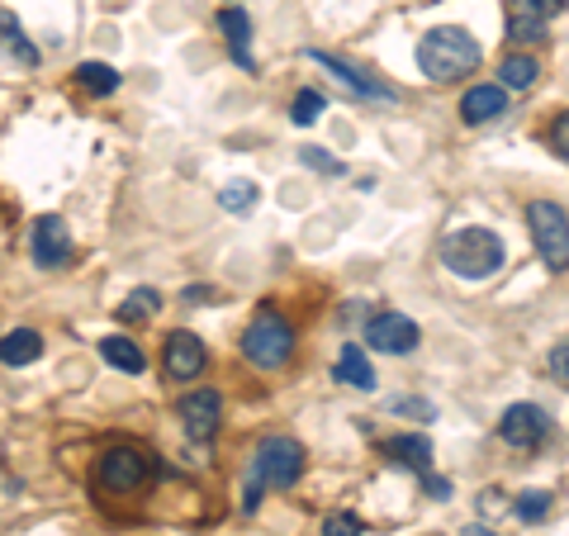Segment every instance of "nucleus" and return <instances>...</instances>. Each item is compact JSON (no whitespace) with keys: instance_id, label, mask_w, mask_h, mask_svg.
Returning a JSON list of instances; mask_svg holds the SVG:
<instances>
[{"instance_id":"obj_7","label":"nucleus","mask_w":569,"mask_h":536,"mask_svg":"<svg viewBox=\"0 0 569 536\" xmlns=\"http://www.w3.org/2000/svg\"><path fill=\"white\" fill-rule=\"evenodd\" d=\"M418 342H422L418 323L404 319V313H394V309L375 313V319L366 323V347L384 351V357H408V351H418Z\"/></svg>"},{"instance_id":"obj_20","label":"nucleus","mask_w":569,"mask_h":536,"mask_svg":"<svg viewBox=\"0 0 569 536\" xmlns=\"http://www.w3.org/2000/svg\"><path fill=\"white\" fill-rule=\"evenodd\" d=\"M536 76H541V62L536 58H527V52H508V58H503V67H498V86L503 90H532Z\"/></svg>"},{"instance_id":"obj_18","label":"nucleus","mask_w":569,"mask_h":536,"mask_svg":"<svg viewBox=\"0 0 569 536\" xmlns=\"http://www.w3.org/2000/svg\"><path fill=\"white\" fill-rule=\"evenodd\" d=\"M0 52L15 58L20 67H38V48L29 43V34L20 29V20L10 15V10H0Z\"/></svg>"},{"instance_id":"obj_6","label":"nucleus","mask_w":569,"mask_h":536,"mask_svg":"<svg viewBox=\"0 0 569 536\" xmlns=\"http://www.w3.org/2000/svg\"><path fill=\"white\" fill-rule=\"evenodd\" d=\"M527 233L536 242V257L551 271H569V214L555 200H532L527 204Z\"/></svg>"},{"instance_id":"obj_8","label":"nucleus","mask_w":569,"mask_h":536,"mask_svg":"<svg viewBox=\"0 0 569 536\" xmlns=\"http://www.w3.org/2000/svg\"><path fill=\"white\" fill-rule=\"evenodd\" d=\"M551 433V417L536 409V403H508L498 417V437L508 441L513 451H536Z\"/></svg>"},{"instance_id":"obj_11","label":"nucleus","mask_w":569,"mask_h":536,"mask_svg":"<svg viewBox=\"0 0 569 536\" xmlns=\"http://www.w3.org/2000/svg\"><path fill=\"white\" fill-rule=\"evenodd\" d=\"M34 261L43 271H58V266H67L72 261V228L62 224L58 214H43L34 224Z\"/></svg>"},{"instance_id":"obj_25","label":"nucleus","mask_w":569,"mask_h":536,"mask_svg":"<svg viewBox=\"0 0 569 536\" xmlns=\"http://www.w3.org/2000/svg\"><path fill=\"white\" fill-rule=\"evenodd\" d=\"M513 513L522 518V522H541L551 513V494L546 489H527V494H517L513 499Z\"/></svg>"},{"instance_id":"obj_30","label":"nucleus","mask_w":569,"mask_h":536,"mask_svg":"<svg viewBox=\"0 0 569 536\" xmlns=\"http://www.w3.org/2000/svg\"><path fill=\"white\" fill-rule=\"evenodd\" d=\"M546 371H551V381H560V385L569 389V342L551 347V357H546Z\"/></svg>"},{"instance_id":"obj_22","label":"nucleus","mask_w":569,"mask_h":536,"mask_svg":"<svg viewBox=\"0 0 569 536\" xmlns=\"http://www.w3.org/2000/svg\"><path fill=\"white\" fill-rule=\"evenodd\" d=\"M76 82H81L90 96H114V90H119V72H114L110 62H81V67H76Z\"/></svg>"},{"instance_id":"obj_26","label":"nucleus","mask_w":569,"mask_h":536,"mask_svg":"<svg viewBox=\"0 0 569 536\" xmlns=\"http://www.w3.org/2000/svg\"><path fill=\"white\" fill-rule=\"evenodd\" d=\"M323 114V96L318 90H300V96H294V104H290V120L300 124V128H308Z\"/></svg>"},{"instance_id":"obj_21","label":"nucleus","mask_w":569,"mask_h":536,"mask_svg":"<svg viewBox=\"0 0 569 536\" xmlns=\"http://www.w3.org/2000/svg\"><path fill=\"white\" fill-rule=\"evenodd\" d=\"M100 357H105L114 371H124V375H142V365H148V357H142V347L138 342H128V337H105L100 342Z\"/></svg>"},{"instance_id":"obj_19","label":"nucleus","mask_w":569,"mask_h":536,"mask_svg":"<svg viewBox=\"0 0 569 536\" xmlns=\"http://www.w3.org/2000/svg\"><path fill=\"white\" fill-rule=\"evenodd\" d=\"M338 381L342 385H352V389H375V365H370V357L361 351V342H346L342 347V357H338Z\"/></svg>"},{"instance_id":"obj_3","label":"nucleus","mask_w":569,"mask_h":536,"mask_svg":"<svg viewBox=\"0 0 569 536\" xmlns=\"http://www.w3.org/2000/svg\"><path fill=\"white\" fill-rule=\"evenodd\" d=\"M442 261L460 281H489L503 266V242L494 228H456L442 238Z\"/></svg>"},{"instance_id":"obj_32","label":"nucleus","mask_w":569,"mask_h":536,"mask_svg":"<svg viewBox=\"0 0 569 536\" xmlns=\"http://www.w3.org/2000/svg\"><path fill=\"white\" fill-rule=\"evenodd\" d=\"M422 485H427V494H432V499H451V479H442V475H422Z\"/></svg>"},{"instance_id":"obj_5","label":"nucleus","mask_w":569,"mask_h":536,"mask_svg":"<svg viewBox=\"0 0 569 536\" xmlns=\"http://www.w3.org/2000/svg\"><path fill=\"white\" fill-rule=\"evenodd\" d=\"M242 357L252 365H262V371H280V365L294 357V328L280 319V313L262 309L248 323V333H242Z\"/></svg>"},{"instance_id":"obj_27","label":"nucleus","mask_w":569,"mask_h":536,"mask_svg":"<svg viewBox=\"0 0 569 536\" xmlns=\"http://www.w3.org/2000/svg\"><path fill=\"white\" fill-rule=\"evenodd\" d=\"M300 162L314 166V172H323V176H342V162L338 157H328L323 148H300Z\"/></svg>"},{"instance_id":"obj_12","label":"nucleus","mask_w":569,"mask_h":536,"mask_svg":"<svg viewBox=\"0 0 569 536\" xmlns=\"http://www.w3.org/2000/svg\"><path fill=\"white\" fill-rule=\"evenodd\" d=\"M560 10L565 0H508V34L522 38V43H536Z\"/></svg>"},{"instance_id":"obj_29","label":"nucleus","mask_w":569,"mask_h":536,"mask_svg":"<svg viewBox=\"0 0 569 536\" xmlns=\"http://www.w3.org/2000/svg\"><path fill=\"white\" fill-rule=\"evenodd\" d=\"M390 413H408V417H422V423H432V417H437L432 403H427V399H413V395L394 399V403H390Z\"/></svg>"},{"instance_id":"obj_15","label":"nucleus","mask_w":569,"mask_h":536,"mask_svg":"<svg viewBox=\"0 0 569 536\" xmlns=\"http://www.w3.org/2000/svg\"><path fill=\"white\" fill-rule=\"evenodd\" d=\"M218 29H224V38H228V58L238 62L242 72H252L256 58H252V20H248V10L228 5L224 15H218Z\"/></svg>"},{"instance_id":"obj_31","label":"nucleus","mask_w":569,"mask_h":536,"mask_svg":"<svg viewBox=\"0 0 569 536\" xmlns=\"http://www.w3.org/2000/svg\"><path fill=\"white\" fill-rule=\"evenodd\" d=\"M551 142H555V152H560L565 162H569V110L560 114V120H555V128H551Z\"/></svg>"},{"instance_id":"obj_1","label":"nucleus","mask_w":569,"mask_h":536,"mask_svg":"<svg viewBox=\"0 0 569 536\" xmlns=\"http://www.w3.org/2000/svg\"><path fill=\"white\" fill-rule=\"evenodd\" d=\"M300 475H304V447L300 441L294 437H262L252 451L248 485H242V508L256 513L266 489H290V485H300Z\"/></svg>"},{"instance_id":"obj_33","label":"nucleus","mask_w":569,"mask_h":536,"mask_svg":"<svg viewBox=\"0 0 569 536\" xmlns=\"http://www.w3.org/2000/svg\"><path fill=\"white\" fill-rule=\"evenodd\" d=\"M465 536H494L489 527H465Z\"/></svg>"},{"instance_id":"obj_9","label":"nucleus","mask_w":569,"mask_h":536,"mask_svg":"<svg viewBox=\"0 0 569 536\" xmlns=\"http://www.w3.org/2000/svg\"><path fill=\"white\" fill-rule=\"evenodd\" d=\"M176 413H180V427H186L190 441H210L218 433V423H224V399H218V389H190V395L176 403Z\"/></svg>"},{"instance_id":"obj_13","label":"nucleus","mask_w":569,"mask_h":536,"mask_svg":"<svg viewBox=\"0 0 569 536\" xmlns=\"http://www.w3.org/2000/svg\"><path fill=\"white\" fill-rule=\"evenodd\" d=\"M308 58H314L323 72H332V76H338V82H342L346 90H361V96H370V100H394V90L384 86V82H375V76L356 72V67H346V62H342V58H332V52H323V48H308Z\"/></svg>"},{"instance_id":"obj_16","label":"nucleus","mask_w":569,"mask_h":536,"mask_svg":"<svg viewBox=\"0 0 569 536\" xmlns=\"http://www.w3.org/2000/svg\"><path fill=\"white\" fill-rule=\"evenodd\" d=\"M38 357H43V337H38L34 328H10L5 337H0V361L5 365H34Z\"/></svg>"},{"instance_id":"obj_14","label":"nucleus","mask_w":569,"mask_h":536,"mask_svg":"<svg viewBox=\"0 0 569 536\" xmlns=\"http://www.w3.org/2000/svg\"><path fill=\"white\" fill-rule=\"evenodd\" d=\"M503 110H508V90H503V86L480 82V86H470L460 96V120L465 124H494Z\"/></svg>"},{"instance_id":"obj_24","label":"nucleus","mask_w":569,"mask_h":536,"mask_svg":"<svg viewBox=\"0 0 569 536\" xmlns=\"http://www.w3.org/2000/svg\"><path fill=\"white\" fill-rule=\"evenodd\" d=\"M157 309H162V295L142 285V290H134V295H128L124 304H119V319H124V323H142V319H152Z\"/></svg>"},{"instance_id":"obj_28","label":"nucleus","mask_w":569,"mask_h":536,"mask_svg":"<svg viewBox=\"0 0 569 536\" xmlns=\"http://www.w3.org/2000/svg\"><path fill=\"white\" fill-rule=\"evenodd\" d=\"M366 527H361V518L352 513H328L323 518V536H361Z\"/></svg>"},{"instance_id":"obj_23","label":"nucleus","mask_w":569,"mask_h":536,"mask_svg":"<svg viewBox=\"0 0 569 536\" xmlns=\"http://www.w3.org/2000/svg\"><path fill=\"white\" fill-rule=\"evenodd\" d=\"M256 200H262V190H256L252 180H228V186L218 190V204H224L228 214H252Z\"/></svg>"},{"instance_id":"obj_10","label":"nucleus","mask_w":569,"mask_h":536,"mask_svg":"<svg viewBox=\"0 0 569 536\" xmlns=\"http://www.w3.org/2000/svg\"><path fill=\"white\" fill-rule=\"evenodd\" d=\"M204 365H210V351L195 333H172L162 347V371L166 381H200Z\"/></svg>"},{"instance_id":"obj_4","label":"nucleus","mask_w":569,"mask_h":536,"mask_svg":"<svg viewBox=\"0 0 569 536\" xmlns=\"http://www.w3.org/2000/svg\"><path fill=\"white\" fill-rule=\"evenodd\" d=\"M152 470H157V461H152V451L142 447H110L105 456H100L96 465V489L110 494V499H124V494H142L152 479Z\"/></svg>"},{"instance_id":"obj_2","label":"nucleus","mask_w":569,"mask_h":536,"mask_svg":"<svg viewBox=\"0 0 569 536\" xmlns=\"http://www.w3.org/2000/svg\"><path fill=\"white\" fill-rule=\"evenodd\" d=\"M418 67L427 82H460L480 67V43L460 24H437L418 38Z\"/></svg>"},{"instance_id":"obj_17","label":"nucleus","mask_w":569,"mask_h":536,"mask_svg":"<svg viewBox=\"0 0 569 536\" xmlns=\"http://www.w3.org/2000/svg\"><path fill=\"white\" fill-rule=\"evenodd\" d=\"M390 461L394 465H404V470H413V475H427V465H432V441H427L422 433H408V437H394L390 447Z\"/></svg>"}]
</instances>
